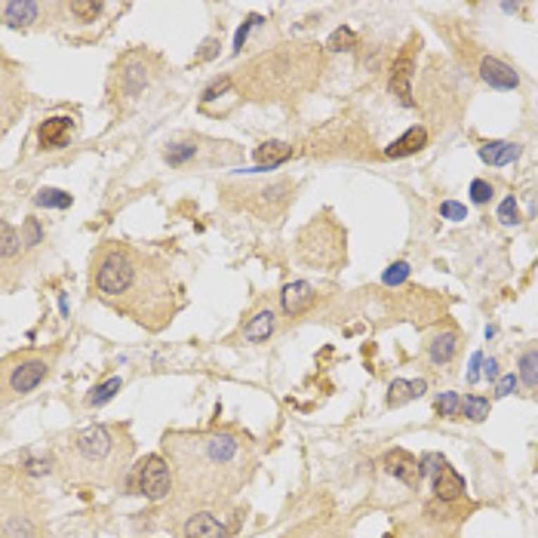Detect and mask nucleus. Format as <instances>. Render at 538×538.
Instances as JSON below:
<instances>
[{
    "instance_id": "f257e3e1",
    "label": "nucleus",
    "mask_w": 538,
    "mask_h": 538,
    "mask_svg": "<svg viewBox=\"0 0 538 538\" xmlns=\"http://www.w3.org/2000/svg\"><path fill=\"white\" fill-rule=\"evenodd\" d=\"M92 296L151 332L170 326L182 308L173 265L120 240H108L92 252Z\"/></svg>"
},
{
    "instance_id": "f03ea898",
    "label": "nucleus",
    "mask_w": 538,
    "mask_h": 538,
    "mask_svg": "<svg viewBox=\"0 0 538 538\" xmlns=\"http://www.w3.org/2000/svg\"><path fill=\"white\" fill-rule=\"evenodd\" d=\"M163 458L188 501H225L249 483L256 456L234 431H173L163 437Z\"/></svg>"
},
{
    "instance_id": "7ed1b4c3",
    "label": "nucleus",
    "mask_w": 538,
    "mask_h": 538,
    "mask_svg": "<svg viewBox=\"0 0 538 538\" xmlns=\"http://www.w3.org/2000/svg\"><path fill=\"white\" fill-rule=\"evenodd\" d=\"M132 465V437L123 425H92L58 446V468L74 483L114 486Z\"/></svg>"
},
{
    "instance_id": "20e7f679",
    "label": "nucleus",
    "mask_w": 538,
    "mask_h": 538,
    "mask_svg": "<svg viewBox=\"0 0 538 538\" xmlns=\"http://www.w3.org/2000/svg\"><path fill=\"white\" fill-rule=\"evenodd\" d=\"M317 68H320V53L317 49H311L308 44L287 46L280 53L256 58L237 83L240 89L246 87L252 99H287L296 96L301 87H308Z\"/></svg>"
},
{
    "instance_id": "39448f33",
    "label": "nucleus",
    "mask_w": 538,
    "mask_h": 538,
    "mask_svg": "<svg viewBox=\"0 0 538 538\" xmlns=\"http://www.w3.org/2000/svg\"><path fill=\"white\" fill-rule=\"evenodd\" d=\"M49 373V360L40 354H22V357H10L4 363V391L6 400L10 397H22V394H31Z\"/></svg>"
},
{
    "instance_id": "423d86ee",
    "label": "nucleus",
    "mask_w": 538,
    "mask_h": 538,
    "mask_svg": "<svg viewBox=\"0 0 538 538\" xmlns=\"http://www.w3.org/2000/svg\"><path fill=\"white\" fill-rule=\"evenodd\" d=\"M132 486H136V492H142L151 501L170 499V492L175 489L170 461L163 456H145L136 465V470H132Z\"/></svg>"
},
{
    "instance_id": "0eeeda50",
    "label": "nucleus",
    "mask_w": 538,
    "mask_h": 538,
    "mask_svg": "<svg viewBox=\"0 0 538 538\" xmlns=\"http://www.w3.org/2000/svg\"><path fill=\"white\" fill-rule=\"evenodd\" d=\"M117 77H120L123 96L136 99L142 89L154 80V56L148 53H126L117 65Z\"/></svg>"
},
{
    "instance_id": "6e6552de",
    "label": "nucleus",
    "mask_w": 538,
    "mask_h": 538,
    "mask_svg": "<svg viewBox=\"0 0 538 538\" xmlns=\"http://www.w3.org/2000/svg\"><path fill=\"white\" fill-rule=\"evenodd\" d=\"M231 529L213 511H194L182 526V538H228Z\"/></svg>"
},
{
    "instance_id": "1a4fd4ad",
    "label": "nucleus",
    "mask_w": 538,
    "mask_h": 538,
    "mask_svg": "<svg viewBox=\"0 0 538 538\" xmlns=\"http://www.w3.org/2000/svg\"><path fill=\"white\" fill-rule=\"evenodd\" d=\"M384 470L406 486H418L422 480V461H415V456H409L406 449H391L384 456Z\"/></svg>"
},
{
    "instance_id": "9d476101",
    "label": "nucleus",
    "mask_w": 538,
    "mask_h": 538,
    "mask_svg": "<svg viewBox=\"0 0 538 538\" xmlns=\"http://www.w3.org/2000/svg\"><path fill=\"white\" fill-rule=\"evenodd\" d=\"M480 77H483V83H489L492 89H517L520 87V74L511 68L508 62H501V58H495V56H486L480 62Z\"/></svg>"
},
{
    "instance_id": "9b49d317",
    "label": "nucleus",
    "mask_w": 538,
    "mask_h": 538,
    "mask_svg": "<svg viewBox=\"0 0 538 538\" xmlns=\"http://www.w3.org/2000/svg\"><path fill=\"white\" fill-rule=\"evenodd\" d=\"M280 301H283V311H287L289 317H299V314H305L308 308H314L317 292H314V287H311L308 280H292V283L283 287Z\"/></svg>"
},
{
    "instance_id": "f8f14e48",
    "label": "nucleus",
    "mask_w": 538,
    "mask_h": 538,
    "mask_svg": "<svg viewBox=\"0 0 538 538\" xmlns=\"http://www.w3.org/2000/svg\"><path fill=\"white\" fill-rule=\"evenodd\" d=\"M0 13H4V22L10 25V28H28V25H35L37 15L44 13V4H37V0H6V4L0 6Z\"/></svg>"
},
{
    "instance_id": "ddd939ff",
    "label": "nucleus",
    "mask_w": 538,
    "mask_h": 538,
    "mask_svg": "<svg viewBox=\"0 0 538 538\" xmlns=\"http://www.w3.org/2000/svg\"><path fill=\"white\" fill-rule=\"evenodd\" d=\"M434 495L440 501H456L465 495V477L458 474L452 465H443L440 470L434 474Z\"/></svg>"
},
{
    "instance_id": "4468645a",
    "label": "nucleus",
    "mask_w": 538,
    "mask_h": 538,
    "mask_svg": "<svg viewBox=\"0 0 538 538\" xmlns=\"http://www.w3.org/2000/svg\"><path fill=\"white\" fill-rule=\"evenodd\" d=\"M71 117H49L37 126V139L44 148H65V142L71 136Z\"/></svg>"
},
{
    "instance_id": "2eb2a0df",
    "label": "nucleus",
    "mask_w": 538,
    "mask_h": 538,
    "mask_svg": "<svg viewBox=\"0 0 538 538\" xmlns=\"http://www.w3.org/2000/svg\"><path fill=\"white\" fill-rule=\"evenodd\" d=\"M425 145H427V130L425 126H413V130H406L397 142H391L384 148V157H409L415 151H422Z\"/></svg>"
},
{
    "instance_id": "dca6fc26",
    "label": "nucleus",
    "mask_w": 538,
    "mask_h": 538,
    "mask_svg": "<svg viewBox=\"0 0 538 538\" xmlns=\"http://www.w3.org/2000/svg\"><path fill=\"white\" fill-rule=\"evenodd\" d=\"M520 151L523 148L517 142H486V145H480V161L489 166H508L520 157Z\"/></svg>"
},
{
    "instance_id": "f3484780",
    "label": "nucleus",
    "mask_w": 538,
    "mask_h": 538,
    "mask_svg": "<svg viewBox=\"0 0 538 538\" xmlns=\"http://www.w3.org/2000/svg\"><path fill=\"white\" fill-rule=\"evenodd\" d=\"M274 326H277V314L271 308H262L249 317L246 326H243V339L246 342H268L274 332Z\"/></svg>"
},
{
    "instance_id": "a211bd4d",
    "label": "nucleus",
    "mask_w": 538,
    "mask_h": 538,
    "mask_svg": "<svg viewBox=\"0 0 538 538\" xmlns=\"http://www.w3.org/2000/svg\"><path fill=\"white\" fill-rule=\"evenodd\" d=\"M409 77H413V58H409V53H403L397 58V65H394L391 71V89L400 96L403 105H413V89H409Z\"/></svg>"
},
{
    "instance_id": "6ab92c4d",
    "label": "nucleus",
    "mask_w": 538,
    "mask_h": 538,
    "mask_svg": "<svg viewBox=\"0 0 538 538\" xmlns=\"http://www.w3.org/2000/svg\"><path fill=\"white\" fill-rule=\"evenodd\" d=\"M456 351H458V335L449 330V332L434 335V342H431V348H427V354H431V363L443 366V363H449V360L456 357Z\"/></svg>"
},
{
    "instance_id": "aec40b11",
    "label": "nucleus",
    "mask_w": 538,
    "mask_h": 538,
    "mask_svg": "<svg viewBox=\"0 0 538 538\" xmlns=\"http://www.w3.org/2000/svg\"><path fill=\"white\" fill-rule=\"evenodd\" d=\"M256 157H258V163H262V170H265V163L268 166H280L283 161H289L292 157V148L283 145V142H265V145H258Z\"/></svg>"
},
{
    "instance_id": "412c9836",
    "label": "nucleus",
    "mask_w": 538,
    "mask_h": 538,
    "mask_svg": "<svg viewBox=\"0 0 538 538\" xmlns=\"http://www.w3.org/2000/svg\"><path fill=\"white\" fill-rule=\"evenodd\" d=\"M489 413H492L489 397H477V394H470V397L461 400V415H465L468 422H486Z\"/></svg>"
},
{
    "instance_id": "4be33fe9",
    "label": "nucleus",
    "mask_w": 538,
    "mask_h": 538,
    "mask_svg": "<svg viewBox=\"0 0 538 538\" xmlns=\"http://www.w3.org/2000/svg\"><path fill=\"white\" fill-rule=\"evenodd\" d=\"M520 382L526 384V388L538 391V348H529L523 351V357H520Z\"/></svg>"
},
{
    "instance_id": "5701e85b",
    "label": "nucleus",
    "mask_w": 538,
    "mask_h": 538,
    "mask_svg": "<svg viewBox=\"0 0 538 538\" xmlns=\"http://www.w3.org/2000/svg\"><path fill=\"white\" fill-rule=\"evenodd\" d=\"M0 237H4V243H0V252H4V262L10 265L13 256L22 249V234H15V228L10 222H0Z\"/></svg>"
},
{
    "instance_id": "b1692460",
    "label": "nucleus",
    "mask_w": 538,
    "mask_h": 538,
    "mask_svg": "<svg viewBox=\"0 0 538 538\" xmlns=\"http://www.w3.org/2000/svg\"><path fill=\"white\" fill-rule=\"evenodd\" d=\"M35 204L46 206V209H68L71 206V194H65V191H58V188H40Z\"/></svg>"
},
{
    "instance_id": "393cba45",
    "label": "nucleus",
    "mask_w": 538,
    "mask_h": 538,
    "mask_svg": "<svg viewBox=\"0 0 538 538\" xmlns=\"http://www.w3.org/2000/svg\"><path fill=\"white\" fill-rule=\"evenodd\" d=\"M120 388H123L120 378H108V382H102V384H96V388H92V394L87 397V403H89V406H105V403L111 400Z\"/></svg>"
},
{
    "instance_id": "a878e982",
    "label": "nucleus",
    "mask_w": 538,
    "mask_h": 538,
    "mask_svg": "<svg viewBox=\"0 0 538 538\" xmlns=\"http://www.w3.org/2000/svg\"><path fill=\"white\" fill-rule=\"evenodd\" d=\"M409 400H415V394H413V382H403V378H394V382H391V388H388V406H391V409H397V406H403V403H409Z\"/></svg>"
},
{
    "instance_id": "bb28decb",
    "label": "nucleus",
    "mask_w": 538,
    "mask_h": 538,
    "mask_svg": "<svg viewBox=\"0 0 538 538\" xmlns=\"http://www.w3.org/2000/svg\"><path fill=\"white\" fill-rule=\"evenodd\" d=\"M68 10L77 15V22H96V15L102 13V4L99 0H71Z\"/></svg>"
},
{
    "instance_id": "cd10ccee",
    "label": "nucleus",
    "mask_w": 538,
    "mask_h": 538,
    "mask_svg": "<svg viewBox=\"0 0 538 538\" xmlns=\"http://www.w3.org/2000/svg\"><path fill=\"white\" fill-rule=\"evenodd\" d=\"M437 413H440L443 418H456L461 413V397L456 391H446L437 397Z\"/></svg>"
},
{
    "instance_id": "c85d7f7f",
    "label": "nucleus",
    "mask_w": 538,
    "mask_h": 538,
    "mask_svg": "<svg viewBox=\"0 0 538 538\" xmlns=\"http://www.w3.org/2000/svg\"><path fill=\"white\" fill-rule=\"evenodd\" d=\"M354 44H357V35H354L351 28H335L332 37L326 40V46H330L332 53H342V49H354Z\"/></svg>"
},
{
    "instance_id": "c756f323",
    "label": "nucleus",
    "mask_w": 538,
    "mask_h": 538,
    "mask_svg": "<svg viewBox=\"0 0 538 538\" xmlns=\"http://www.w3.org/2000/svg\"><path fill=\"white\" fill-rule=\"evenodd\" d=\"M409 271H413V268H409L406 262H394L388 271L382 274V283H384V287H400V283L409 280Z\"/></svg>"
},
{
    "instance_id": "7c9ffc66",
    "label": "nucleus",
    "mask_w": 538,
    "mask_h": 538,
    "mask_svg": "<svg viewBox=\"0 0 538 538\" xmlns=\"http://www.w3.org/2000/svg\"><path fill=\"white\" fill-rule=\"evenodd\" d=\"M22 243H25L28 249H35L37 243H44V228H40L37 218H25V225H22Z\"/></svg>"
},
{
    "instance_id": "2f4dec72",
    "label": "nucleus",
    "mask_w": 538,
    "mask_h": 538,
    "mask_svg": "<svg viewBox=\"0 0 538 538\" xmlns=\"http://www.w3.org/2000/svg\"><path fill=\"white\" fill-rule=\"evenodd\" d=\"M283 538H330V535L323 532V526H317V520H311V523L296 526L292 532H287Z\"/></svg>"
},
{
    "instance_id": "473e14b6",
    "label": "nucleus",
    "mask_w": 538,
    "mask_h": 538,
    "mask_svg": "<svg viewBox=\"0 0 538 538\" xmlns=\"http://www.w3.org/2000/svg\"><path fill=\"white\" fill-rule=\"evenodd\" d=\"M470 200H474V204H489L492 200V184L486 179H474L470 182Z\"/></svg>"
},
{
    "instance_id": "72a5a7b5",
    "label": "nucleus",
    "mask_w": 538,
    "mask_h": 538,
    "mask_svg": "<svg viewBox=\"0 0 538 538\" xmlns=\"http://www.w3.org/2000/svg\"><path fill=\"white\" fill-rule=\"evenodd\" d=\"M188 157H194V145H170L166 148V161L173 166H182Z\"/></svg>"
},
{
    "instance_id": "f704fd0d",
    "label": "nucleus",
    "mask_w": 538,
    "mask_h": 538,
    "mask_svg": "<svg viewBox=\"0 0 538 538\" xmlns=\"http://www.w3.org/2000/svg\"><path fill=\"white\" fill-rule=\"evenodd\" d=\"M499 218L504 225H517L520 222V213H517V200L514 197H504V204L499 206Z\"/></svg>"
},
{
    "instance_id": "c9c22d12",
    "label": "nucleus",
    "mask_w": 538,
    "mask_h": 538,
    "mask_svg": "<svg viewBox=\"0 0 538 538\" xmlns=\"http://www.w3.org/2000/svg\"><path fill=\"white\" fill-rule=\"evenodd\" d=\"M517 384H520V375H514V373L501 375L499 382H495V397H508V394H514Z\"/></svg>"
},
{
    "instance_id": "e433bc0d",
    "label": "nucleus",
    "mask_w": 538,
    "mask_h": 538,
    "mask_svg": "<svg viewBox=\"0 0 538 538\" xmlns=\"http://www.w3.org/2000/svg\"><path fill=\"white\" fill-rule=\"evenodd\" d=\"M440 215H443V218H449V222H461V218H468V209H465V204L446 200V204L440 206Z\"/></svg>"
},
{
    "instance_id": "4c0bfd02",
    "label": "nucleus",
    "mask_w": 538,
    "mask_h": 538,
    "mask_svg": "<svg viewBox=\"0 0 538 538\" xmlns=\"http://www.w3.org/2000/svg\"><path fill=\"white\" fill-rule=\"evenodd\" d=\"M49 468H53V465H49L46 458H28V461H25V465H22L25 474H46Z\"/></svg>"
},
{
    "instance_id": "58836bf2",
    "label": "nucleus",
    "mask_w": 538,
    "mask_h": 538,
    "mask_svg": "<svg viewBox=\"0 0 538 538\" xmlns=\"http://www.w3.org/2000/svg\"><path fill=\"white\" fill-rule=\"evenodd\" d=\"M258 22H262V19H258V15H252V19L246 22V25H243V28L237 31V40H234V53H240V49H243V44H246V35H249V28H252V25H258Z\"/></svg>"
},
{
    "instance_id": "ea45409f",
    "label": "nucleus",
    "mask_w": 538,
    "mask_h": 538,
    "mask_svg": "<svg viewBox=\"0 0 538 538\" xmlns=\"http://www.w3.org/2000/svg\"><path fill=\"white\" fill-rule=\"evenodd\" d=\"M480 366H483V354L477 351V354L470 357V366H468V382H470V384H474L477 378H480Z\"/></svg>"
},
{
    "instance_id": "a19ab883",
    "label": "nucleus",
    "mask_w": 538,
    "mask_h": 538,
    "mask_svg": "<svg viewBox=\"0 0 538 538\" xmlns=\"http://www.w3.org/2000/svg\"><path fill=\"white\" fill-rule=\"evenodd\" d=\"M483 373H486V378L489 382H499V363L489 357V360H483Z\"/></svg>"
}]
</instances>
